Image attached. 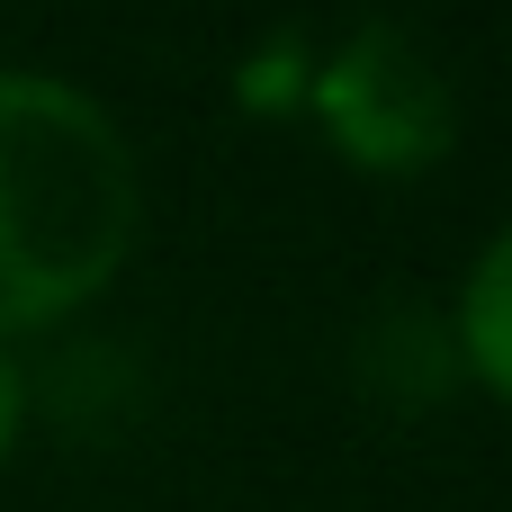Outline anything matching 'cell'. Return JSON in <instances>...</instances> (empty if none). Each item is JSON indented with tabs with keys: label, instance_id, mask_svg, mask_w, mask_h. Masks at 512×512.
<instances>
[{
	"label": "cell",
	"instance_id": "6da1fadb",
	"mask_svg": "<svg viewBox=\"0 0 512 512\" xmlns=\"http://www.w3.org/2000/svg\"><path fill=\"white\" fill-rule=\"evenodd\" d=\"M144 243V162L117 108L45 63H0V342L81 324Z\"/></svg>",
	"mask_w": 512,
	"mask_h": 512
},
{
	"label": "cell",
	"instance_id": "7a4b0ae2",
	"mask_svg": "<svg viewBox=\"0 0 512 512\" xmlns=\"http://www.w3.org/2000/svg\"><path fill=\"white\" fill-rule=\"evenodd\" d=\"M297 126L351 180L414 189V180H432L459 153L468 108H459L450 63L405 18H351L342 36H315V72H306Z\"/></svg>",
	"mask_w": 512,
	"mask_h": 512
},
{
	"label": "cell",
	"instance_id": "3957f363",
	"mask_svg": "<svg viewBox=\"0 0 512 512\" xmlns=\"http://www.w3.org/2000/svg\"><path fill=\"white\" fill-rule=\"evenodd\" d=\"M441 324H450V351H459V387H477L495 414H512V216L468 252Z\"/></svg>",
	"mask_w": 512,
	"mask_h": 512
},
{
	"label": "cell",
	"instance_id": "277c9868",
	"mask_svg": "<svg viewBox=\"0 0 512 512\" xmlns=\"http://www.w3.org/2000/svg\"><path fill=\"white\" fill-rule=\"evenodd\" d=\"M306 72H315V36H306V27H270V36H252V45L234 54L225 99H234L252 126H297V108H306Z\"/></svg>",
	"mask_w": 512,
	"mask_h": 512
},
{
	"label": "cell",
	"instance_id": "5b68a950",
	"mask_svg": "<svg viewBox=\"0 0 512 512\" xmlns=\"http://www.w3.org/2000/svg\"><path fill=\"white\" fill-rule=\"evenodd\" d=\"M27 423H36V378H27L18 342H0V477L18 468V450H27Z\"/></svg>",
	"mask_w": 512,
	"mask_h": 512
}]
</instances>
